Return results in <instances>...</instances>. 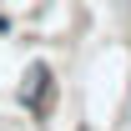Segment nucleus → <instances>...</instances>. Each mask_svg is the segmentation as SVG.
I'll return each instance as SVG.
<instances>
[{
    "label": "nucleus",
    "instance_id": "obj_1",
    "mask_svg": "<svg viewBox=\"0 0 131 131\" xmlns=\"http://www.w3.org/2000/svg\"><path fill=\"white\" fill-rule=\"evenodd\" d=\"M50 96H56V76H50L46 61H35L30 71H25L20 101H25V111H30V116H46V111H50Z\"/></svg>",
    "mask_w": 131,
    "mask_h": 131
},
{
    "label": "nucleus",
    "instance_id": "obj_2",
    "mask_svg": "<svg viewBox=\"0 0 131 131\" xmlns=\"http://www.w3.org/2000/svg\"><path fill=\"white\" fill-rule=\"evenodd\" d=\"M5 25H10V20H5V15H0V30H5Z\"/></svg>",
    "mask_w": 131,
    "mask_h": 131
}]
</instances>
